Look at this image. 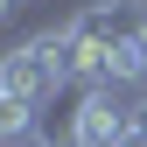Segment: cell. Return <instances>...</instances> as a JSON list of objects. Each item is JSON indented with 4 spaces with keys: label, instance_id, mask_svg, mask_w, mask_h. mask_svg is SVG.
Wrapping results in <instances>:
<instances>
[{
    "label": "cell",
    "instance_id": "6da1fadb",
    "mask_svg": "<svg viewBox=\"0 0 147 147\" xmlns=\"http://www.w3.org/2000/svg\"><path fill=\"white\" fill-rule=\"evenodd\" d=\"M56 91H77V84H70V21L28 35V42H14L7 56H0V98L56 105Z\"/></svg>",
    "mask_w": 147,
    "mask_h": 147
},
{
    "label": "cell",
    "instance_id": "7a4b0ae2",
    "mask_svg": "<svg viewBox=\"0 0 147 147\" xmlns=\"http://www.w3.org/2000/svg\"><path fill=\"white\" fill-rule=\"evenodd\" d=\"M70 28L84 42H105V49H133L147 35V0H91L84 14H70Z\"/></svg>",
    "mask_w": 147,
    "mask_h": 147
},
{
    "label": "cell",
    "instance_id": "3957f363",
    "mask_svg": "<svg viewBox=\"0 0 147 147\" xmlns=\"http://www.w3.org/2000/svg\"><path fill=\"white\" fill-rule=\"evenodd\" d=\"M126 140V98L119 91H77L70 105V147H119Z\"/></svg>",
    "mask_w": 147,
    "mask_h": 147
},
{
    "label": "cell",
    "instance_id": "277c9868",
    "mask_svg": "<svg viewBox=\"0 0 147 147\" xmlns=\"http://www.w3.org/2000/svg\"><path fill=\"white\" fill-rule=\"evenodd\" d=\"M119 147H147V91L126 98V140H119Z\"/></svg>",
    "mask_w": 147,
    "mask_h": 147
},
{
    "label": "cell",
    "instance_id": "5b68a950",
    "mask_svg": "<svg viewBox=\"0 0 147 147\" xmlns=\"http://www.w3.org/2000/svg\"><path fill=\"white\" fill-rule=\"evenodd\" d=\"M0 14H7V21H14V14H28V0H0Z\"/></svg>",
    "mask_w": 147,
    "mask_h": 147
},
{
    "label": "cell",
    "instance_id": "8992f818",
    "mask_svg": "<svg viewBox=\"0 0 147 147\" xmlns=\"http://www.w3.org/2000/svg\"><path fill=\"white\" fill-rule=\"evenodd\" d=\"M133 56H140V84H147V35H140V42H133Z\"/></svg>",
    "mask_w": 147,
    "mask_h": 147
}]
</instances>
